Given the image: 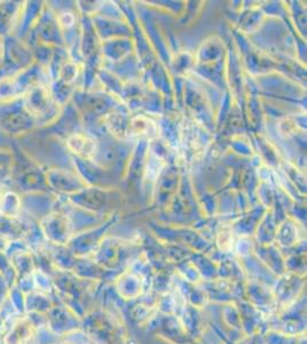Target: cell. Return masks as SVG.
I'll return each instance as SVG.
<instances>
[{"label":"cell","mask_w":307,"mask_h":344,"mask_svg":"<svg viewBox=\"0 0 307 344\" xmlns=\"http://www.w3.org/2000/svg\"><path fill=\"white\" fill-rule=\"evenodd\" d=\"M67 143H68V147L73 150V153L81 156L83 159H91L95 154V149H97L94 141L91 138L83 135H75L70 137Z\"/></svg>","instance_id":"6da1fadb"}]
</instances>
